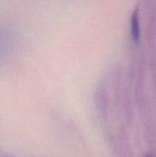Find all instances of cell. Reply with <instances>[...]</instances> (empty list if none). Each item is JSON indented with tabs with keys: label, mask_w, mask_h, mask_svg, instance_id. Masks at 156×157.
Listing matches in <instances>:
<instances>
[{
	"label": "cell",
	"mask_w": 156,
	"mask_h": 157,
	"mask_svg": "<svg viewBox=\"0 0 156 157\" xmlns=\"http://www.w3.org/2000/svg\"><path fill=\"white\" fill-rule=\"evenodd\" d=\"M139 10L138 8H136L132 14V19H131V25H132V35L133 38L136 40H138L139 38V35H140V29H139Z\"/></svg>",
	"instance_id": "6da1fadb"
}]
</instances>
